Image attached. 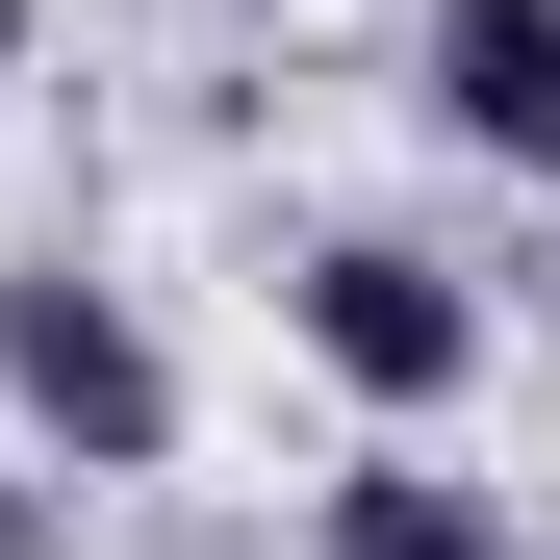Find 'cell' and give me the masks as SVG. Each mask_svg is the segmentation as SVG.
<instances>
[{"label": "cell", "mask_w": 560, "mask_h": 560, "mask_svg": "<svg viewBox=\"0 0 560 560\" xmlns=\"http://www.w3.org/2000/svg\"><path fill=\"white\" fill-rule=\"evenodd\" d=\"M0 433L51 458V485H153L178 458V357L103 255H0Z\"/></svg>", "instance_id": "6da1fadb"}, {"label": "cell", "mask_w": 560, "mask_h": 560, "mask_svg": "<svg viewBox=\"0 0 560 560\" xmlns=\"http://www.w3.org/2000/svg\"><path fill=\"white\" fill-rule=\"evenodd\" d=\"M280 331H306L383 433H433L458 383H485V280H458L433 230H306V255H280Z\"/></svg>", "instance_id": "7a4b0ae2"}, {"label": "cell", "mask_w": 560, "mask_h": 560, "mask_svg": "<svg viewBox=\"0 0 560 560\" xmlns=\"http://www.w3.org/2000/svg\"><path fill=\"white\" fill-rule=\"evenodd\" d=\"M408 103L485 178H560V0H433V26H408Z\"/></svg>", "instance_id": "3957f363"}, {"label": "cell", "mask_w": 560, "mask_h": 560, "mask_svg": "<svg viewBox=\"0 0 560 560\" xmlns=\"http://www.w3.org/2000/svg\"><path fill=\"white\" fill-rule=\"evenodd\" d=\"M306 560H535V510H510V485H458L433 433H357L331 485H306Z\"/></svg>", "instance_id": "277c9868"}, {"label": "cell", "mask_w": 560, "mask_h": 560, "mask_svg": "<svg viewBox=\"0 0 560 560\" xmlns=\"http://www.w3.org/2000/svg\"><path fill=\"white\" fill-rule=\"evenodd\" d=\"M0 560H77V510H51V485H26V458H0Z\"/></svg>", "instance_id": "5b68a950"}, {"label": "cell", "mask_w": 560, "mask_h": 560, "mask_svg": "<svg viewBox=\"0 0 560 560\" xmlns=\"http://www.w3.org/2000/svg\"><path fill=\"white\" fill-rule=\"evenodd\" d=\"M0 77H26V0H0Z\"/></svg>", "instance_id": "8992f818"}]
</instances>
